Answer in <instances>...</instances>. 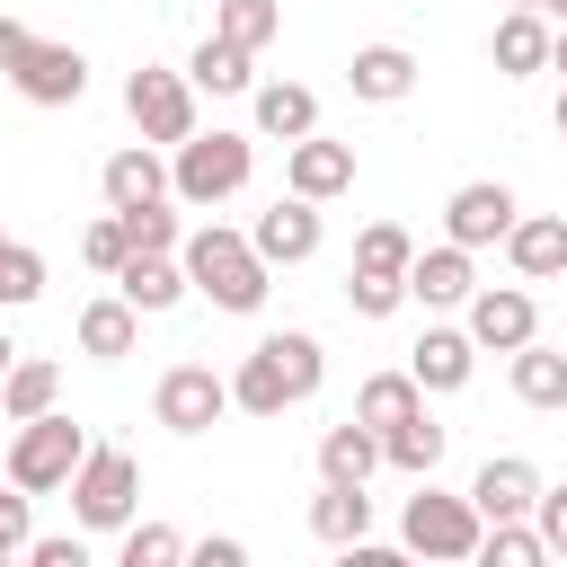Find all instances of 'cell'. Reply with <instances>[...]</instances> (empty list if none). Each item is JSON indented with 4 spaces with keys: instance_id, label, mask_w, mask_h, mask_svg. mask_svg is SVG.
<instances>
[{
    "instance_id": "6da1fadb",
    "label": "cell",
    "mask_w": 567,
    "mask_h": 567,
    "mask_svg": "<svg viewBox=\"0 0 567 567\" xmlns=\"http://www.w3.org/2000/svg\"><path fill=\"white\" fill-rule=\"evenodd\" d=\"M319 381H328L319 337H310V328H275V337H257L248 363L230 372V408H248V416H284V408L310 399Z\"/></svg>"
},
{
    "instance_id": "7a4b0ae2",
    "label": "cell",
    "mask_w": 567,
    "mask_h": 567,
    "mask_svg": "<svg viewBox=\"0 0 567 567\" xmlns=\"http://www.w3.org/2000/svg\"><path fill=\"white\" fill-rule=\"evenodd\" d=\"M177 257H186V284H195L213 310H239V319H248V310L266 301V275H275V266L257 257V239H248V230L204 221V230H186V248H177Z\"/></svg>"
},
{
    "instance_id": "3957f363",
    "label": "cell",
    "mask_w": 567,
    "mask_h": 567,
    "mask_svg": "<svg viewBox=\"0 0 567 567\" xmlns=\"http://www.w3.org/2000/svg\"><path fill=\"white\" fill-rule=\"evenodd\" d=\"M248 168H257L248 133H186L177 159H168V186H177V204H204V213H213L221 195L248 186Z\"/></svg>"
},
{
    "instance_id": "277c9868",
    "label": "cell",
    "mask_w": 567,
    "mask_h": 567,
    "mask_svg": "<svg viewBox=\"0 0 567 567\" xmlns=\"http://www.w3.org/2000/svg\"><path fill=\"white\" fill-rule=\"evenodd\" d=\"M89 461V434L62 416V408H44V416H27L18 434H9V478L27 487V496H53V487H71V470Z\"/></svg>"
},
{
    "instance_id": "5b68a950",
    "label": "cell",
    "mask_w": 567,
    "mask_h": 567,
    "mask_svg": "<svg viewBox=\"0 0 567 567\" xmlns=\"http://www.w3.org/2000/svg\"><path fill=\"white\" fill-rule=\"evenodd\" d=\"M133 505H142V461L115 452V443H89V461L71 470V514H80V532H124Z\"/></svg>"
},
{
    "instance_id": "8992f818",
    "label": "cell",
    "mask_w": 567,
    "mask_h": 567,
    "mask_svg": "<svg viewBox=\"0 0 567 567\" xmlns=\"http://www.w3.org/2000/svg\"><path fill=\"white\" fill-rule=\"evenodd\" d=\"M478 540H487V514L470 496H443L434 478L399 514V549H416V558H478Z\"/></svg>"
},
{
    "instance_id": "52a82bcc",
    "label": "cell",
    "mask_w": 567,
    "mask_h": 567,
    "mask_svg": "<svg viewBox=\"0 0 567 567\" xmlns=\"http://www.w3.org/2000/svg\"><path fill=\"white\" fill-rule=\"evenodd\" d=\"M124 115L142 124V142H186L195 133V80L186 71H159V62H142L133 80H124Z\"/></svg>"
},
{
    "instance_id": "ba28073f",
    "label": "cell",
    "mask_w": 567,
    "mask_h": 567,
    "mask_svg": "<svg viewBox=\"0 0 567 567\" xmlns=\"http://www.w3.org/2000/svg\"><path fill=\"white\" fill-rule=\"evenodd\" d=\"M151 408H159V425H168V434H213V425H221V408H230V381H221L213 363H168Z\"/></svg>"
},
{
    "instance_id": "9c48e42d",
    "label": "cell",
    "mask_w": 567,
    "mask_h": 567,
    "mask_svg": "<svg viewBox=\"0 0 567 567\" xmlns=\"http://www.w3.org/2000/svg\"><path fill=\"white\" fill-rule=\"evenodd\" d=\"M9 89H18L27 106H80V97H89V53H80V44H44V35H35V44H27V62L9 71Z\"/></svg>"
},
{
    "instance_id": "30bf717a",
    "label": "cell",
    "mask_w": 567,
    "mask_h": 567,
    "mask_svg": "<svg viewBox=\"0 0 567 567\" xmlns=\"http://www.w3.org/2000/svg\"><path fill=\"white\" fill-rule=\"evenodd\" d=\"M523 221V204H514V186H496V177H470V186H452V204H443V230L461 239V248H487V239H505Z\"/></svg>"
},
{
    "instance_id": "8fae6325",
    "label": "cell",
    "mask_w": 567,
    "mask_h": 567,
    "mask_svg": "<svg viewBox=\"0 0 567 567\" xmlns=\"http://www.w3.org/2000/svg\"><path fill=\"white\" fill-rule=\"evenodd\" d=\"M470 337H478V346H496V354L532 346V337H540L532 292H523V284H478V292H470Z\"/></svg>"
},
{
    "instance_id": "7c38bea8",
    "label": "cell",
    "mask_w": 567,
    "mask_h": 567,
    "mask_svg": "<svg viewBox=\"0 0 567 567\" xmlns=\"http://www.w3.org/2000/svg\"><path fill=\"white\" fill-rule=\"evenodd\" d=\"M248 239H257L266 266H301V257H319V204H310V195H275Z\"/></svg>"
},
{
    "instance_id": "4fadbf2b",
    "label": "cell",
    "mask_w": 567,
    "mask_h": 567,
    "mask_svg": "<svg viewBox=\"0 0 567 567\" xmlns=\"http://www.w3.org/2000/svg\"><path fill=\"white\" fill-rule=\"evenodd\" d=\"M115 292H124L142 319H159V310H177L195 284H186V257H168V248H133V257L115 266Z\"/></svg>"
},
{
    "instance_id": "5bb4252c",
    "label": "cell",
    "mask_w": 567,
    "mask_h": 567,
    "mask_svg": "<svg viewBox=\"0 0 567 567\" xmlns=\"http://www.w3.org/2000/svg\"><path fill=\"white\" fill-rule=\"evenodd\" d=\"M470 505H478L487 523H532V505H540V470H532L523 452H496V461L470 478Z\"/></svg>"
},
{
    "instance_id": "9a60e30c",
    "label": "cell",
    "mask_w": 567,
    "mask_h": 567,
    "mask_svg": "<svg viewBox=\"0 0 567 567\" xmlns=\"http://www.w3.org/2000/svg\"><path fill=\"white\" fill-rule=\"evenodd\" d=\"M284 186H292V195H310V204L346 195V186H354V142L301 133V142H292V159H284Z\"/></svg>"
},
{
    "instance_id": "2e32d148",
    "label": "cell",
    "mask_w": 567,
    "mask_h": 567,
    "mask_svg": "<svg viewBox=\"0 0 567 567\" xmlns=\"http://www.w3.org/2000/svg\"><path fill=\"white\" fill-rule=\"evenodd\" d=\"M505 257H514V275H523V284L567 275V213H523V221L505 230Z\"/></svg>"
},
{
    "instance_id": "e0dca14e",
    "label": "cell",
    "mask_w": 567,
    "mask_h": 567,
    "mask_svg": "<svg viewBox=\"0 0 567 567\" xmlns=\"http://www.w3.org/2000/svg\"><path fill=\"white\" fill-rule=\"evenodd\" d=\"M478 292V275H470V248L461 239H443V248H425L416 266H408V301H425V310H452V301H470Z\"/></svg>"
},
{
    "instance_id": "ac0fdd59",
    "label": "cell",
    "mask_w": 567,
    "mask_h": 567,
    "mask_svg": "<svg viewBox=\"0 0 567 567\" xmlns=\"http://www.w3.org/2000/svg\"><path fill=\"white\" fill-rule=\"evenodd\" d=\"M470 363H478V337H470V328H425V337L408 346L416 390H461V381H470Z\"/></svg>"
},
{
    "instance_id": "d6986e66",
    "label": "cell",
    "mask_w": 567,
    "mask_h": 567,
    "mask_svg": "<svg viewBox=\"0 0 567 567\" xmlns=\"http://www.w3.org/2000/svg\"><path fill=\"white\" fill-rule=\"evenodd\" d=\"M310 532H319L328 549H354V540L372 532V496H363V478H319V496H310Z\"/></svg>"
},
{
    "instance_id": "ffe728a7",
    "label": "cell",
    "mask_w": 567,
    "mask_h": 567,
    "mask_svg": "<svg viewBox=\"0 0 567 567\" xmlns=\"http://www.w3.org/2000/svg\"><path fill=\"white\" fill-rule=\"evenodd\" d=\"M549 27H540V9H505L496 18V35H487V53H496V71L505 80H532V71H549Z\"/></svg>"
},
{
    "instance_id": "44dd1931",
    "label": "cell",
    "mask_w": 567,
    "mask_h": 567,
    "mask_svg": "<svg viewBox=\"0 0 567 567\" xmlns=\"http://www.w3.org/2000/svg\"><path fill=\"white\" fill-rule=\"evenodd\" d=\"M346 89L372 97V106H399V97L416 89V53H408V44H363V53L346 62Z\"/></svg>"
},
{
    "instance_id": "7402d4cb",
    "label": "cell",
    "mask_w": 567,
    "mask_h": 567,
    "mask_svg": "<svg viewBox=\"0 0 567 567\" xmlns=\"http://www.w3.org/2000/svg\"><path fill=\"white\" fill-rule=\"evenodd\" d=\"M97 186H106V213H133V204H151V195H177L168 186V159L142 142V151H115L106 168H97Z\"/></svg>"
},
{
    "instance_id": "603a6c76",
    "label": "cell",
    "mask_w": 567,
    "mask_h": 567,
    "mask_svg": "<svg viewBox=\"0 0 567 567\" xmlns=\"http://www.w3.org/2000/svg\"><path fill=\"white\" fill-rule=\"evenodd\" d=\"M390 452H381V425H363V416H346V425H328L319 434V478H372Z\"/></svg>"
},
{
    "instance_id": "cb8c5ba5",
    "label": "cell",
    "mask_w": 567,
    "mask_h": 567,
    "mask_svg": "<svg viewBox=\"0 0 567 567\" xmlns=\"http://www.w3.org/2000/svg\"><path fill=\"white\" fill-rule=\"evenodd\" d=\"M248 97H257V133H275V142L319 133V97H310L301 80H266V89H248Z\"/></svg>"
},
{
    "instance_id": "d4e9b609",
    "label": "cell",
    "mask_w": 567,
    "mask_h": 567,
    "mask_svg": "<svg viewBox=\"0 0 567 567\" xmlns=\"http://www.w3.org/2000/svg\"><path fill=\"white\" fill-rule=\"evenodd\" d=\"M142 346V310L115 292V301H89L80 310V354H97V363H115V354H133Z\"/></svg>"
},
{
    "instance_id": "484cf974",
    "label": "cell",
    "mask_w": 567,
    "mask_h": 567,
    "mask_svg": "<svg viewBox=\"0 0 567 567\" xmlns=\"http://www.w3.org/2000/svg\"><path fill=\"white\" fill-rule=\"evenodd\" d=\"M248 62H257L248 44L204 35V44H195V62H186V80H195V89H213V97H239V89H257V71H248Z\"/></svg>"
},
{
    "instance_id": "4316f807",
    "label": "cell",
    "mask_w": 567,
    "mask_h": 567,
    "mask_svg": "<svg viewBox=\"0 0 567 567\" xmlns=\"http://www.w3.org/2000/svg\"><path fill=\"white\" fill-rule=\"evenodd\" d=\"M443 443H452V425H434L425 408H416V416H399V425L381 434V452H390V470H408V478H434V461H443Z\"/></svg>"
},
{
    "instance_id": "83f0119b",
    "label": "cell",
    "mask_w": 567,
    "mask_h": 567,
    "mask_svg": "<svg viewBox=\"0 0 567 567\" xmlns=\"http://www.w3.org/2000/svg\"><path fill=\"white\" fill-rule=\"evenodd\" d=\"M53 390H62V372H53L44 354H18V363H9V381H0V416H9V425H27V416H44V408H53Z\"/></svg>"
},
{
    "instance_id": "f1b7e54d",
    "label": "cell",
    "mask_w": 567,
    "mask_h": 567,
    "mask_svg": "<svg viewBox=\"0 0 567 567\" xmlns=\"http://www.w3.org/2000/svg\"><path fill=\"white\" fill-rule=\"evenodd\" d=\"M514 399L523 408H567V354H549L540 337L514 346Z\"/></svg>"
},
{
    "instance_id": "f546056e",
    "label": "cell",
    "mask_w": 567,
    "mask_h": 567,
    "mask_svg": "<svg viewBox=\"0 0 567 567\" xmlns=\"http://www.w3.org/2000/svg\"><path fill=\"white\" fill-rule=\"evenodd\" d=\"M416 408H425L416 372H372V381L354 390V416H363V425H381V434H390L399 416H416Z\"/></svg>"
},
{
    "instance_id": "4dcf8cb0",
    "label": "cell",
    "mask_w": 567,
    "mask_h": 567,
    "mask_svg": "<svg viewBox=\"0 0 567 567\" xmlns=\"http://www.w3.org/2000/svg\"><path fill=\"white\" fill-rule=\"evenodd\" d=\"M213 35H230V44L266 53V44L284 35V0H221V9H213Z\"/></svg>"
},
{
    "instance_id": "1f68e13d",
    "label": "cell",
    "mask_w": 567,
    "mask_h": 567,
    "mask_svg": "<svg viewBox=\"0 0 567 567\" xmlns=\"http://www.w3.org/2000/svg\"><path fill=\"white\" fill-rule=\"evenodd\" d=\"M354 266H363V275H408V266H416V239H408L399 221H372V230L354 239Z\"/></svg>"
},
{
    "instance_id": "d6a6232c",
    "label": "cell",
    "mask_w": 567,
    "mask_h": 567,
    "mask_svg": "<svg viewBox=\"0 0 567 567\" xmlns=\"http://www.w3.org/2000/svg\"><path fill=\"white\" fill-rule=\"evenodd\" d=\"M408 301V275H363V266H346V310L354 319H390Z\"/></svg>"
},
{
    "instance_id": "836d02e7",
    "label": "cell",
    "mask_w": 567,
    "mask_h": 567,
    "mask_svg": "<svg viewBox=\"0 0 567 567\" xmlns=\"http://www.w3.org/2000/svg\"><path fill=\"white\" fill-rule=\"evenodd\" d=\"M478 558H496V567H540V558H549V540H540V523H487Z\"/></svg>"
},
{
    "instance_id": "e575fe53",
    "label": "cell",
    "mask_w": 567,
    "mask_h": 567,
    "mask_svg": "<svg viewBox=\"0 0 567 567\" xmlns=\"http://www.w3.org/2000/svg\"><path fill=\"white\" fill-rule=\"evenodd\" d=\"M124 221V239L133 248H186V230H177V213H168V195H151V204H133V213H115Z\"/></svg>"
},
{
    "instance_id": "d590c367",
    "label": "cell",
    "mask_w": 567,
    "mask_h": 567,
    "mask_svg": "<svg viewBox=\"0 0 567 567\" xmlns=\"http://www.w3.org/2000/svg\"><path fill=\"white\" fill-rule=\"evenodd\" d=\"M27 301H44V257L9 239V257H0V310H27Z\"/></svg>"
},
{
    "instance_id": "8d00e7d4",
    "label": "cell",
    "mask_w": 567,
    "mask_h": 567,
    "mask_svg": "<svg viewBox=\"0 0 567 567\" xmlns=\"http://www.w3.org/2000/svg\"><path fill=\"white\" fill-rule=\"evenodd\" d=\"M177 558H186V540L168 523H124V567H177Z\"/></svg>"
},
{
    "instance_id": "74e56055",
    "label": "cell",
    "mask_w": 567,
    "mask_h": 567,
    "mask_svg": "<svg viewBox=\"0 0 567 567\" xmlns=\"http://www.w3.org/2000/svg\"><path fill=\"white\" fill-rule=\"evenodd\" d=\"M27 540H35V514H27V487H18V478H0V558H27Z\"/></svg>"
},
{
    "instance_id": "f35d334b",
    "label": "cell",
    "mask_w": 567,
    "mask_h": 567,
    "mask_svg": "<svg viewBox=\"0 0 567 567\" xmlns=\"http://www.w3.org/2000/svg\"><path fill=\"white\" fill-rule=\"evenodd\" d=\"M80 257H89L97 275H115V266L133 257V239H124V221H115V213H106V221H89V230H80Z\"/></svg>"
},
{
    "instance_id": "ab89813d",
    "label": "cell",
    "mask_w": 567,
    "mask_h": 567,
    "mask_svg": "<svg viewBox=\"0 0 567 567\" xmlns=\"http://www.w3.org/2000/svg\"><path fill=\"white\" fill-rule=\"evenodd\" d=\"M532 523H540V540H549V558H567V487H540V505H532Z\"/></svg>"
},
{
    "instance_id": "60d3db41",
    "label": "cell",
    "mask_w": 567,
    "mask_h": 567,
    "mask_svg": "<svg viewBox=\"0 0 567 567\" xmlns=\"http://www.w3.org/2000/svg\"><path fill=\"white\" fill-rule=\"evenodd\" d=\"M27 558H35V567H89L80 540H27Z\"/></svg>"
},
{
    "instance_id": "b9f144b4",
    "label": "cell",
    "mask_w": 567,
    "mask_h": 567,
    "mask_svg": "<svg viewBox=\"0 0 567 567\" xmlns=\"http://www.w3.org/2000/svg\"><path fill=\"white\" fill-rule=\"evenodd\" d=\"M27 44H35V35H27V27H18V18H0V80H9V71H18V62H27Z\"/></svg>"
},
{
    "instance_id": "7bdbcfd3",
    "label": "cell",
    "mask_w": 567,
    "mask_h": 567,
    "mask_svg": "<svg viewBox=\"0 0 567 567\" xmlns=\"http://www.w3.org/2000/svg\"><path fill=\"white\" fill-rule=\"evenodd\" d=\"M186 558H204V567H239V558H248V549H239V540H195V549H186Z\"/></svg>"
},
{
    "instance_id": "ee69618b",
    "label": "cell",
    "mask_w": 567,
    "mask_h": 567,
    "mask_svg": "<svg viewBox=\"0 0 567 567\" xmlns=\"http://www.w3.org/2000/svg\"><path fill=\"white\" fill-rule=\"evenodd\" d=\"M9 363H18V346H9V328H0V381H9Z\"/></svg>"
},
{
    "instance_id": "f6af8a7d",
    "label": "cell",
    "mask_w": 567,
    "mask_h": 567,
    "mask_svg": "<svg viewBox=\"0 0 567 567\" xmlns=\"http://www.w3.org/2000/svg\"><path fill=\"white\" fill-rule=\"evenodd\" d=\"M549 71H567V35H558V44H549Z\"/></svg>"
},
{
    "instance_id": "bcb514c9",
    "label": "cell",
    "mask_w": 567,
    "mask_h": 567,
    "mask_svg": "<svg viewBox=\"0 0 567 567\" xmlns=\"http://www.w3.org/2000/svg\"><path fill=\"white\" fill-rule=\"evenodd\" d=\"M505 9H549V0H505Z\"/></svg>"
},
{
    "instance_id": "7dc6e473",
    "label": "cell",
    "mask_w": 567,
    "mask_h": 567,
    "mask_svg": "<svg viewBox=\"0 0 567 567\" xmlns=\"http://www.w3.org/2000/svg\"><path fill=\"white\" fill-rule=\"evenodd\" d=\"M558 133H567V89H558Z\"/></svg>"
},
{
    "instance_id": "c3c4849f",
    "label": "cell",
    "mask_w": 567,
    "mask_h": 567,
    "mask_svg": "<svg viewBox=\"0 0 567 567\" xmlns=\"http://www.w3.org/2000/svg\"><path fill=\"white\" fill-rule=\"evenodd\" d=\"M549 9H558V18H567V0H549Z\"/></svg>"
},
{
    "instance_id": "681fc988",
    "label": "cell",
    "mask_w": 567,
    "mask_h": 567,
    "mask_svg": "<svg viewBox=\"0 0 567 567\" xmlns=\"http://www.w3.org/2000/svg\"><path fill=\"white\" fill-rule=\"evenodd\" d=\"M0 478H9V452H0Z\"/></svg>"
},
{
    "instance_id": "f907efd6",
    "label": "cell",
    "mask_w": 567,
    "mask_h": 567,
    "mask_svg": "<svg viewBox=\"0 0 567 567\" xmlns=\"http://www.w3.org/2000/svg\"><path fill=\"white\" fill-rule=\"evenodd\" d=\"M0 257H9V239H0Z\"/></svg>"
}]
</instances>
